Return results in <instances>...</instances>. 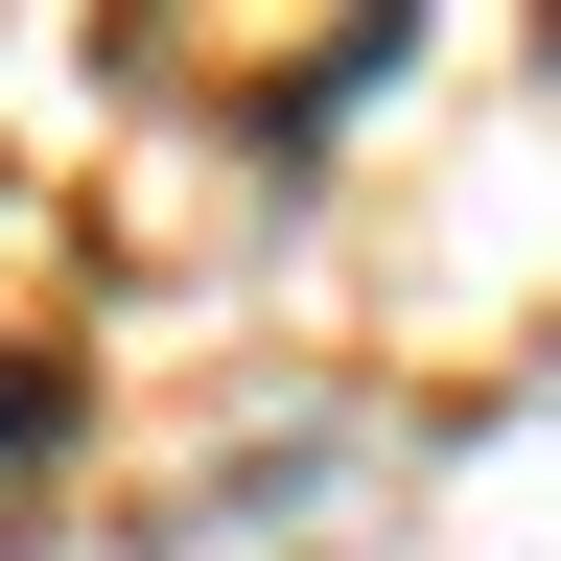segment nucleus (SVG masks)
<instances>
[{
  "mask_svg": "<svg viewBox=\"0 0 561 561\" xmlns=\"http://www.w3.org/2000/svg\"><path fill=\"white\" fill-rule=\"evenodd\" d=\"M47 421H70V398H47V375H24V351H0V468H24V445H47Z\"/></svg>",
  "mask_w": 561,
  "mask_h": 561,
  "instance_id": "obj_1",
  "label": "nucleus"
}]
</instances>
